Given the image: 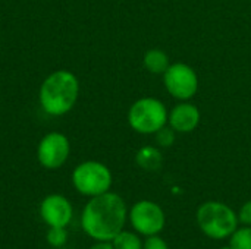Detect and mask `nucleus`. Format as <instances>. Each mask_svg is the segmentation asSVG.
I'll return each instance as SVG.
<instances>
[{"label": "nucleus", "instance_id": "obj_5", "mask_svg": "<svg viewBox=\"0 0 251 249\" xmlns=\"http://www.w3.org/2000/svg\"><path fill=\"white\" fill-rule=\"evenodd\" d=\"M72 183L79 194L93 198L109 192L112 186V172L100 161H84L74 169Z\"/></svg>", "mask_w": 251, "mask_h": 249}, {"label": "nucleus", "instance_id": "obj_2", "mask_svg": "<svg viewBox=\"0 0 251 249\" xmlns=\"http://www.w3.org/2000/svg\"><path fill=\"white\" fill-rule=\"evenodd\" d=\"M79 95L78 78L69 70L50 73L40 88L41 109L50 116H63L72 110Z\"/></svg>", "mask_w": 251, "mask_h": 249}, {"label": "nucleus", "instance_id": "obj_9", "mask_svg": "<svg viewBox=\"0 0 251 249\" xmlns=\"http://www.w3.org/2000/svg\"><path fill=\"white\" fill-rule=\"evenodd\" d=\"M40 216L49 227H66L74 216L69 200L59 194H51L41 201Z\"/></svg>", "mask_w": 251, "mask_h": 249}, {"label": "nucleus", "instance_id": "obj_18", "mask_svg": "<svg viewBox=\"0 0 251 249\" xmlns=\"http://www.w3.org/2000/svg\"><path fill=\"white\" fill-rule=\"evenodd\" d=\"M238 220H240L243 225H246V226H251V200L250 201H247V203L241 207Z\"/></svg>", "mask_w": 251, "mask_h": 249}, {"label": "nucleus", "instance_id": "obj_17", "mask_svg": "<svg viewBox=\"0 0 251 249\" xmlns=\"http://www.w3.org/2000/svg\"><path fill=\"white\" fill-rule=\"evenodd\" d=\"M143 249H169V247L159 235H153L149 236L147 241L143 244Z\"/></svg>", "mask_w": 251, "mask_h": 249}, {"label": "nucleus", "instance_id": "obj_4", "mask_svg": "<svg viewBox=\"0 0 251 249\" xmlns=\"http://www.w3.org/2000/svg\"><path fill=\"white\" fill-rule=\"evenodd\" d=\"M168 107L154 97L138 98L128 110V123L131 129L141 135H154L168 125Z\"/></svg>", "mask_w": 251, "mask_h": 249}, {"label": "nucleus", "instance_id": "obj_10", "mask_svg": "<svg viewBox=\"0 0 251 249\" xmlns=\"http://www.w3.org/2000/svg\"><path fill=\"white\" fill-rule=\"evenodd\" d=\"M201 120V113L199 107L190 101H179L169 112L168 125L176 134H191L194 132Z\"/></svg>", "mask_w": 251, "mask_h": 249}, {"label": "nucleus", "instance_id": "obj_16", "mask_svg": "<svg viewBox=\"0 0 251 249\" xmlns=\"http://www.w3.org/2000/svg\"><path fill=\"white\" fill-rule=\"evenodd\" d=\"M47 242L53 248H62L68 241V232L65 227H50L47 232Z\"/></svg>", "mask_w": 251, "mask_h": 249}, {"label": "nucleus", "instance_id": "obj_8", "mask_svg": "<svg viewBox=\"0 0 251 249\" xmlns=\"http://www.w3.org/2000/svg\"><path fill=\"white\" fill-rule=\"evenodd\" d=\"M71 144L66 135L60 132H50L44 135L37 148V158L46 169H59L69 158Z\"/></svg>", "mask_w": 251, "mask_h": 249}, {"label": "nucleus", "instance_id": "obj_12", "mask_svg": "<svg viewBox=\"0 0 251 249\" xmlns=\"http://www.w3.org/2000/svg\"><path fill=\"white\" fill-rule=\"evenodd\" d=\"M143 65L151 75H163L171 66V60L168 53L162 48H150L144 53Z\"/></svg>", "mask_w": 251, "mask_h": 249}, {"label": "nucleus", "instance_id": "obj_7", "mask_svg": "<svg viewBox=\"0 0 251 249\" xmlns=\"http://www.w3.org/2000/svg\"><path fill=\"white\" fill-rule=\"evenodd\" d=\"M129 222L138 233L144 236H153L163 230L166 219L159 204L143 200L132 205L129 211Z\"/></svg>", "mask_w": 251, "mask_h": 249}, {"label": "nucleus", "instance_id": "obj_1", "mask_svg": "<svg viewBox=\"0 0 251 249\" xmlns=\"http://www.w3.org/2000/svg\"><path fill=\"white\" fill-rule=\"evenodd\" d=\"M126 214L122 197L109 191L87 203L81 214V227L90 238L99 242H110L124 230Z\"/></svg>", "mask_w": 251, "mask_h": 249}, {"label": "nucleus", "instance_id": "obj_11", "mask_svg": "<svg viewBox=\"0 0 251 249\" xmlns=\"http://www.w3.org/2000/svg\"><path fill=\"white\" fill-rule=\"evenodd\" d=\"M137 164L147 172H156L163 164V156L162 151L154 145H144L141 147L135 154Z\"/></svg>", "mask_w": 251, "mask_h": 249}, {"label": "nucleus", "instance_id": "obj_19", "mask_svg": "<svg viewBox=\"0 0 251 249\" xmlns=\"http://www.w3.org/2000/svg\"><path fill=\"white\" fill-rule=\"evenodd\" d=\"M90 249H113L112 242H99L96 245H93Z\"/></svg>", "mask_w": 251, "mask_h": 249}, {"label": "nucleus", "instance_id": "obj_13", "mask_svg": "<svg viewBox=\"0 0 251 249\" xmlns=\"http://www.w3.org/2000/svg\"><path fill=\"white\" fill-rule=\"evenodd\" d=\"M113 249H143L141 239L132 232H119L112 241Z\"/></svg>", "mask_w": 251, "mask_h": 249}, {"label": "nucleus", "instance_id": "obj_14", "mask_svg": "<svg viewBox=\"0 0 251 249\" xmlns=\"http://www.w3.org/2000/svg\"><path fill=\"white\" fill-rule=\"evenodd\" d=\"M229 238V245L234 249H251V226L237 227Z\"/></svg>", "mask_w": 251, "mask_h": 249}, {"label": "nucleus", "instance_id": "obj_20", "mask_svg": "<svg viewBox=\"0 0 251 249\" xmlns=\"http://www.w3.org/2000/svg\"><path fill=\"white\" fill-rule=\"evenodd\" d=\"M221 249H234V248H232L231 245H226V247H222V248H221Z\"/></svg>", "mask_w": 251, "mask_h": 249}, {"label": "nucleus", "instance_id": "obj_3", "mask_svg": "<svg viewBox=\"0 0 251 249\" xmlns=\"http://www.w3.org/2000/svg\"><path fill=\"white\" fill-rule=\"evenodd\" d=\"M235 211L219 201H207L197 210V223L200 230L210 239H226L238 227Z\"/></svg>", "mask_w": 251, "mask_h": 249}, {"label": "nucleus", "instance_id": "obj_6", "mask_svg": "<svg viewBox=\"0 0 251 249\" xmlns=\"http://www.w3.org/2000/svg\"><path fill=\"white\" fill-rule=\"evenodd\" d=\"M162 76L166 91L179 101H190L199 91V76L187 63H171Z\"/></svg>", "mask_w": 251, "mask_h": 249}, {"label": "nucleus", "instance_id": "obj_15", "mask_svg": "<svg viewBox=\"0 0 251 249\" xmlns=\"http://www.w3.org/2000/svg\"><path fill=\"white\" fill-rule=\"evenodd\" d=\"M176 139V132L169 126H163L162 129H159L156 134H154V141L157 144V147H162V148H168V147H172L174 142Z\"/></svg>", "mask_w": 251, "mask_h": 249}]
</instances>
